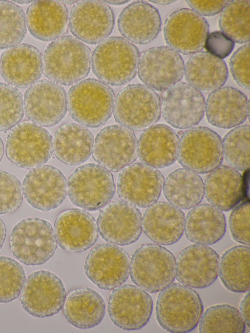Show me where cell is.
<instances>
[{
  "instance_id": "obj_1",
  "label": "cell",
  "mask_w": 250,
  "mask_h": 333,
  "mask_svg": "<svg viewBox=\"0 0 250 333\" xmlns=\"http://www.w3.org/2000/svg\"><path fill=\"white\" fill-rule=\"evenodd\" d=\"M91 51L84 42L71 36H63L51 42L43 58V72L50 81L71 85L88 75Z\"/></svg>"
},
{
  "instance_id": "obj_2",
  "label": "cell",
  "mask_w": 250,
  "mask_h": 333,
  "mask_svg": "<svg viewBox=\"0 0 250 333\" xmlns=\"http://www.w3.org/2000/svg\"><path fill=\"white\" fill-rule=\"evenodd\" d=\"M140 56L138 47L124 38H106L98 43L91 55L93 72L108 85H124L135 77Z\"/></svg>"
},
{
  "instance_id": "obj_3",
  "label": "cell",
  "mask_w": 250,
  "mask_h": 333,
  "mask_svg": "<svg viewBox=\"0 0 250 333\" xmlns=\"http://www.w3.org/2000/svg\"><path fill=\"white\" fill-rule=\"evenodd\" d=\"M203 312L202 301L191 288L172 283L159 294L156 317L159 324L170 333L192 331L199 324Z\"/></svg>"
},
{
  "instance_id": "obj_4",
  "label": "cell",
  "mask_w": 250,
  "mask_h": 333,
  "mask_svg": "<svg viewBox=\"0 0 250 333\" xmlns=\"http://www.w3.org/2000/svg\"><path fill=\"white\" fill-rule=\"evenodd\" d=\"M114 100V91L109 85L88 78L69 89L67 109L71 118L81 125L97 128L105 125L111 117Z\"/></svg>"
},
{
  "instance_id": "obj_5",
  "label": "cell",
  "mask_w": 250,
  "mask_h": 333,
  "mask_svg": "<svg viewBox=\"0 0 250 333\" xmlns=\"http://www.w3.org/2000/svg\"><path fill=\"white\" fill-rule=\"evenodd\" d=\"M132 282L150 293L162 291L176 278L172 253L157 244L141 245L132 253L129 265Z\"/></svg>"
},
{
  "instance_id": "obj_6",
  "label": "cell",
  "mask_w": 250,
  "mask_h": 333,
  "mask_svg": "<svg viewBox=\"0 0 250 333\" xmlns=\"http://www.w3.org/2000/svg\"><path fill=\"white\" fill-rule=\"evenodd\" d=\"M13 255L27 266L42 265L54 255L57 242L51 224L38 218H27L18 222L9 237Z\"/></svg>"
},
{
  "instance_id": "obj_7",
  "label": "cell",
  "mask_w": 250,
  "mask_h": 333,
  "mask_svg": "<svg viewBox=\"0 0 250 333\" xmlns=\"http://www.w3.org/2000/svg\"><path fill=\"white\" fill-rule=\"evenodd\" d=\"M115 120L133 131L152 126L161 115V100L150 87L140 83L127 85L117 94L113 110Z\"/></svg>"
},
{
  "instance_id": "obj_8",
  "label": "cell",
  "mask_w": 250,
  "mask_h": 333,
  "mask_svg": "<svg viewBox=\"0 0 250 333\" xmlns=\"http://www.w3.org/2000/svg\"><path fill=\"white\" fill-rule=\"evenodd\" d=\"M67 194L75 206L86 210L103 208L115 193L113 176L100 165L89 163L76 168L67 183Z\"/></svg>"
},
{
  "instance_id": "obj_9",
  "label": "cell",
  "mask_w": 250,
  "mask_h": 333,
  "mask_svg": "<svg viewBox=\"0 0 250 333\" xmlns=\"http://www.w3.org/2000/svg\"><path fill=\"white\" fill-rule=\"evenodd\" d=\"M5 153L7 159L19 167L40 166L52 156V136L43 127L24 121L14 126L8 135Z\"/></svg>"
},
{
  "instance_id": "obj_10",
  "label": "cell",
  "mask_w": 250,
  "mask_h": 333,
  "mask_svg": "<svg viewBox=\"0 0 250 333\" xmlns=\"http://www.w3.org/2000/svg\"><path fill=\"white\" fill-rule=\"evenodd\" d=\"M223 157L222 139L208 127L200 126L188 128L179 140V163L197 173L214 170L220 166Z\"/></svg>"
},
{
  "instance_id": "obj_11",
  "label": "cell",
  "mask_w": 250,
  "mask_h": 333,
  "mask_svg": "<svg viewBox=\"0 0 250 333\" xmlns=\"http://www.w3.org/2000/svg\"><path fill=\"white\" fill-rule=\"evenodd\" d=\"M23 309L30 315L44 318L58 313L66 296L62 280L45 270L34 271L26 279L20 294Z\"/></svg>"
},
{
  "instance_id": "obj_12",
  "label": "cell",
  "mask_w": 250,
  "mask_h": 333,
  "mask_svg": "<svg viewBox=\"0 0 250 333\" xmlns=\"http://www.w3.org/2000/svg\"><path fill=\"white\" fill-rule=\"evenodd\" d=\"M150 294L134 285H122L113 289L108 302V312L115 326L124 330H140L149 322L153 310Z\"/></svg>"
},
{
  "instance_id": "obj_13",
  "label": "cell",
  "mask_w": 250,
  "mask_h": 333,
  "mask_svg": "<svg viewBox=\"0 0 250 333\" xmlns=\"http://www.w3.org/2000/svg\"><path fill=\"white\" fill-rule=\"evenodd\" d=\"M129 257L122 248L111 244H99L86 257L87 277L101 289L111 290L123 285L129 275Z\"/></svg>"
},
{
  "instance_id": "obj_14",
  "label": "cell",
  "mask_w": 250,
  "mask_h": 333,
  "mask_svg": "<svg viewBox=\"0 0 250 333\" xmlns=\"http://www.w3.org/2000/svg\"><path fill=\"white\" fill-rule=\"evenodd\" d=\"M164 183V177L159 170L138 162L121 170L117 180V192L122 201L146 208L157 201Z\"/></svg>"
},
{
  "instance_id": "obj_15",
  "label": "cell",
  "mask_w": 250,
  "mask_h": 333,
  "mask_svg": "<svg viewBox=\"0 0 250 333\" xmlns=\"http://www.w3.org/2000/svg\"><path fill=\"white\" fill-rule=\"evenodd\" d=\"M92 153L93 159L100 166L110 171H120L137 158L136 137L131 130L123 126H107L97 135Z\"/></svg>"
},
{
  "instance_id": "obj_16",
  "label": "cell",
  "mask_w": 250,
  "mask_h": 333,
  "mask_svg": "<svg viewBox=\"0 0 250 333\" xmlns=\"http://www.w3.org/2000/svg\"><path fill=\"white\" fill-rule=\"evenodd\" d=\"M23 107L27 118L42 126L59 124L67 112V96L61 85L47 80L31 85L24 95Z\"/></svg>"
},
{
  "instance_id": "obj_17",
  "label": "cell",
  "mask_w": 250,
  "mask_h": 333,
  "mask_svg": "<svg viewBox=\"0 0 250 333\" xmlns=\"http://www.w3.org/2000/svg\"><path fill=\"white\" fill-rule=\"evenodd\" d=\"M96 223L102 238L109 244L118 246L134 243L143 230L140 210L122 200H116L105 206Z\"/></svg>"
},
{
  "instance_id": "obj_18",
  "label": "cell",
  "mask_w": 250,
  "mask_h": 333,
  "mask_svg": "<svg viewBox=\"0 0 250 333\" xmlns=\"http://www.w3.org/2000/svg\"><path fill=\"white\" fill-rule=\"evenodd\" d=\"M24 197L33 208L42 211L58 208L65 199L67 182L62 172L49 165L32 168L22 182Z\"/></svg>"
},
{
  "instance_id": "obj_19",
  "label": "cell",
  "mask_w": 250,
  "mask_h": 333,
  "mask_svg": "<svg viewBox=\"0 0 250 333\" xmlns=\"http://www.w3.org/2000/svg\"><path fill=\"white\" fill-rule=\"evenodd\" d=\"M184 72L183 58L168 46L153 47L140 56L139 78L146 85L155 90L165 91L179 82Z\"/></svg>"
},
{
  "instance_id": "obj_20",
  "label": "cell",
  "mask_w": 250,
  "mask_h": 333,
  "mask_svg": "<svg viewBox=\"0 0 250 333\" xmlns=\"http://www.w3.org/2000/svg\"><path fill=\"white\" fill-rule=\"evenodd\" d=\"M205 100L202 93L184 82H178L164 93L161 114L172 127L180 129L198 125L205 112Z\"/></svg>"
},
{
  "instance_id": "obj_21",
  "label": "cell",
  "mask_w": 250,
  "mask_h": 333,
  "mask_svg": "<svg viewBox=\"0 0 250 333\" xmlns=\"http://www.w3.org/2000/svg\"><path fill=\"white\" fill-rule=\"evenodd\" d=\"M209 32L207 20L188 8L172 13L166 19L163 28L165 40L168 47L184 55L201 51Z\"/></svg>"
},
{
  "instance_id": "obj_22",
  "label": "cell",
  "mask_w": 250,
  "mask_h": 333,
  "mask_svg": "<svg viewBox=\"0 0 250 333\" xmlns=\"http://www.w3.org/2000/svg\"><path fill=\"white\" fill-rule=\"evenodd\" d=\"M115 23L111 7L100 0H83L72 7L69 18L72 34L83 42L99 43L112 33Z\"/></svg>"
},
{
  "instance_id": "obj_23",
  "label": "cell",
  "mask_w": 250,
  "mask_h": 333,
  "mask_svg": "<svg viewBox=\"0 0 250 333\" xmlns=\"http://www.w3.org/2000/svg\"><path fill=\"white\" fill-rule=\"evenodd\" d=\"M219 261V256L210 247L190 245L177 256L176 279L180 283L192 288H207L218 277Z\"/></svg>"
},
{
  "instance_id": "obj_24",
  "label": "cell",
  "mask_w": 250,
  "mask_h": 333,
  "mask_svg": "<svg viewBox=\"0 0 250 333\" xmlns=\"http://www.w3.org/2000/svg\"><path fill=\"white\" fill-rule=\"evenodd\" d=\"M54 231L59 247L71 252H80L91 248L96 242L99 232L94 217L79 208L61 213L55 221Z\"/></svg>"
},
{
  "instance_id": "obj_25",
  "label": "cell",
  "mask_w": 250,
  "mask_h": 333,
  "mask_svg": "<svg viewBox=\"0 0 250 333\" xmlns=\"http://www.w3.org/2000/svg\"><path fill=\"white\" fill-rule=\"evenodd\" d=\"M0 72L9 84L21 88L30 86L42 74V54L28 43H21L10 48L1 55Z\"/></svg>"
},
{
  "instance_id": "obj_26",
  "label": "cell",
  "mask_w": 250,
  "mask_h": 333,
  "mask_svg": "<svg viewBox=\"0 0 250 333\" xmlns=\"http://www.w3.org/2000/svg\"><path fill=\"white\" fill-rule=\"evenodd\" d=\"M208 122L221 128L240 125L249 115V101L239 90L225 86L212 91L205 103Z\"/></svg>"
},
{
  "instance_id": "obj_27",
  "label": "cell",
  "mask_w": 250,
  "mask_h": 333,
  "mask_svg": "<svg viewBox=\"0 0 250 333\" xmlns=\"http://www.w3.org/2000/svg\"><path fill=\"white\" fill-rule=\"evenodd\" d=\"M119 31L125 39L137 44H147L159 34L160 14L155 7L145 1L133 2L121 12L117 21Z\"/></svg>"
},
{
  "instance_id": "obj_28",
  "label": "cell",
  "mask_w": 250,
  "mask_h": 333,
  "mask_svg": "<svg viewBox=\"0 0 250 333\" xmlns=\"http://www.w3.org/2000/svg\"><path fill=\"white\" fill-rule=\"evenodd\" d=\"M185 216L180 208L166 202H158L148 207L142 217V229L154 243L170 245L182 236Z\"/></svg>"
},
{
  "instance_id": "obj_29",
  "label": "cell",
  "mask_w": 250,
  "mask_h": 333,
  "mask_svg": "<svg viewBox=\"0 0 250 333\" xmlns=\"http://www.w3.org/2000/svg\"><path fill=\"white\" fill-rule=\"evenodd\" d=\"M179 137L170 127L154 125L141 133L137 141L139 159L156 168L172 164L177 158Z\"/></svg>"
},
{
  "instance_id": "obj_30",
  "label": "cell",
  "mask_w": 250,
  "mask_h": 333,
  "mask_svg": "<svg viewBox=\"0 0 250 333\" xmlns=\"http://www.w3.org/2000/svg\"><path fill=\"white\" fill-rule=\"evenodd\" d=\"M26 21L33 37L44 42L54 41L67 31L68 12L61 1L35 0L27 9Z\"/></svg>"
},
{
  "instance_id": "obj_31",
  "label": "cell",
  "mask_w": 250,
  "mask_h": 333,
  "mask_svg": "<svg viewBox=\"0 0 250 333\" xmlns=\"http://www.w3.org/2000/svg\"><path fill=\"white\" fill-rule=\"evenodd\" d=\"M62 308L68 322L81 329L96 327L102 322L105 313L104 299L97 291L88 287L70 291Z\"/></svg>"
},
{
  "instance_id": "obj_32",
  "label": "cell",
  "mask_w": 250,
  "mask_h": 333,
  "mask_svg": "<svg viewBox=\"0 0 250 333\" xmlns=\"http://www.w3.org/2000/svg\"><path fill=\"white\" fill-rule=\"evenodd\" d=\"M94 136L87 128L76 123H65L56 131L53 141L55 157L67 165L87 161L92 152Z\"/></svg>"
},
{
  "instance_id": "obj_33",
  "label": "cell",
  "mask_w": 250,
  "mask_h": 333,
  "mask_svg": "<svg viewBox=\"0 0 250 333\" xmlns=\"http://www.w3.org/2000/svg\"><path fill=\"white\" fill-rule=\"evenodd\" d=\"M226 222L223 212L211 204L192 208L185 218L186 236L194 244L211 245L224 236Z\"/></svg>"
},
{
  "instance_id": "obj_34",
  "label": "cell",
  "mask_w": 250,
  "mask_h": 333,
  "mask_svg": "<svg viewBox=\"0 0 250 333\" xmlns=\"http://www.w3.org/2000/svg\"><path fill=\"white\" fill-rule=\"evenodd\" d=\"M204 183V193L208 201L221 210L229 211L243 198V180L238 170L226 166L210 172Z\"/></svg>"
},
{
  "instance_id": "obj_35",
  "label": "cell",
  "mask_w": 250,
  "mask_h": 333,
  "mask_svg": "<svg viewBox=\"0 0 250 333\" xmlns=\"http://www.w3.org/2000/svg\"><path fill=\"white\" fill-rule=\"evenodd\" d=\"M184 74L189 84L204 92L221 88L228 77L226 62L207 51L193 55L186 63Z\"/></svg>"
},
{
  "instance_id": "obj_36",
  "label": "cell",
  "mask_w": 250,
  "mask_h": 333,
  "mask_svg": "<svg viewBox=\"0 0 250 333\" xmlns=\"http://www.w3.org/2000/svg\"><path fill=\"white\" fill-rule=\"evenodd\" d=\"M163 190L168 202L183 209L198 205L204 195L201 177L186 168H178L169 174L164 182Z\"/></svg>"
},
{
  "instance_id": "obj_37",
  "label": "cell",
  "mask_w": 250,
  "mask_h": 333,
  "mask_svg": "<svg viewBox=\"0 0 250 333\" xmlns=\"http://www.w3.org/2000/svg\"><path fill=\"white\" fill-rule=\"evenodd\" d=\"M249 246H237L227 250L219 261L220 279L229 290L242 293L250 290Z\"/></svg>"
},
{
  "instance_id": "obj_38",
  "label": "cell",
  "mask_w": 250,
  "mask_h": 333,
  "mask_svg": "<svg viewBox=\"0 0 250 333\" xmlns=\"http://www.w3.org/2000/svg\"><path fill=\"white\" fill-rule=\"evenodd\" d=\"M250 1L230 0L219 20L222 32L238 43L250 42Z\"/></svg>"
},
{
  "instance_id": "obj_39",
  "label": "cell",
  "mask_w": 250,
  "mask_h": 333,
  "mask_svg": "<svg viewBox=\"0 0 250 333\" xmlns=\"http://www.w3.org/2000/svg\"><path fill=\"white\" fill-rule=\"evenodd\" d=\"M200 333L245 332L246 324L238 310L228 304L212 306L207 309L199 321Z\"/></svg>"
},
{
  "instance_id": "obj_40",
  "label": "cell",
  "mask_w": 250,
  "mask_h": 333,
  "mask_svg": "<svg viewBox=\"0 0 250 333\" xmlns=\"http://www.w3.org/2000/svg\"><path fill=\"white\" fill-rule=\"evenodd\" d=\"M26 31V17L22 8L12 1L0 0V49L19 44Z\"/></svg>"
},
{
  "instance_id": "obj_41",
  "label": "cell",
  "mask_w": 250,
  "mask_h": 333,
  "mask_svg": "<svg viewBox=\"0 0 250 333\" xmlns=\"http://www.w3.org/2000/svg\"><path fill=\"white\" fill-rule=\"evenodd\" d=\"M250 126H237L229 131L222 142L223 157L228 165L237 170L250 167Z\"/></svg>"
},
{
  "instance_id": "obj_42",
  "label": "cell",
  "mask_w": 250,
  "mask_h": 333,
  "mask_svg": "<svg viewBox=\"0 0 250 333\" xmlns=\"http://www.w3.org/2000/svg\"><path fill=\"white\" fill-rule=\"evenodd\" d=\"M26 280L23 267L12 258L0 256V303L17 299Z\"/></svg>"
},
{
  "instance_id": "obj_43",
  "label": "cell",
  "mask_w": 250,
  "mask_h": 333,
  "mask_svg": "<svg viewBox=\"0 0 250 333\" xmlns=\"http://www.w3.org/2000/svg\"><path fill=\"white\" fill-rule=\"evenodd\" d=\"M23 96L16 87L0 82V131L8 130L23 117Z\"/></svg>"
},
{
  "instance_id": "obj_44",
  "label": "cell",
  "mask_w": 250,
  "mask_h": 333,
  "mask_svg": "<svg viewBox=\"0 0 250 333\" xmlns=\"http://www.w3.org/2000/svg\"><path fill=\"white\" fill-rule=\"evenodd\" d=\"M23 195L19 179L8 172L0 170V214L17 210L22 203Z\"/></svg>"
},
{
  "instance_id": "obj_45",
  "label": "cell",
  "mask_w": 250,
  "mask_h": 333,
  "mask_svg": "<svg viewBox=\"0 0 250 333\" xmlns=\"http://www.w3.org/2000/svg\"><path fill=\"white\" fill-rule=\"evenodd\" d=\"M250 203L243 202L234 208L229 219V226L234 240L250 246Z\"/></svg>"
},
{
  "instance_id": "obj_46",
  "label": "cell",
  "mask_w": 250,
  "mask_h": 333,
  "mask_svg": "<svg viewBox=\"0 0 250 333\" xmlns=\"http://www.w3.org/2000/svg\"><path fill=\"white\" fill-rule=\"evenodd\" d=\"M250 43L238 48L232 55L229 67L234 80L242 88L250 90Z\"/></svg>"
},
{
  "instance_id": "obj_47",
  "label": "cell",
  "mask_w": 250,
  "mask_h": 333,
  "mask_svg": "<svg viewBox=\"0 0 250 333\" xmlns=\"http://www.w3.org/2000/svg\"><path fill=\"white\" fill-rule=\"evenodd\" d=\"M234 44V42L223 32L216 31L208 35L204 46L207 52L222 59L230 55Z\"/></svg>"
},
{
  "instance_id": "obj_48",
  "label": "cell",
  "mask_w": 250,
  "mask_h": 333,
  "mask_svg": "<svg viewBox=\"0 0 250 333\" xmlns=\"http://www.w3.org/2000/svg\"><path fill=\"white\" fill-rule=\"evenodd\" d=\"M190 7L199 15L210 17L220 13L230 0H187Z\"/></svg>"
},
{
  "instance_id": "obj_49",
  "label": "cell",
  "mask_w": 250,
  "mask_h": 333,
  "mask_svg": "<svg viewBox=\"0 0 250 333\" xmlns=\"http://www.w3.org/2000/svg\"><path fill=\"white\" fill-rule=\"evenodd\" d=\"M240 313L244 320L245 324L250 328V293L249 291L240 303Z\"/></svg>"
},
{
  "instance_id": "obj_50",
  "label": "cell",
  "mask_w": 250,
  "mask_h": 333,
  "mask_svg": "<svg viewBox=\"0 0 250 333\" xmlns=\"http://www.w3.org/2000/svg\"><path fill=\"white\" fill-rule=\"evenodd\" d=\"M6 229L5 224L0 219V250L1 249L6 238Z\"/></svg>"
},
{
  "instance_id": "obj_51",
  "label": "cell",
  "mask_w": 250,
  "mask_h": 333,
  "mask_svg": "<svg viewBox=\"0 0 250 333\" xmlns=\"http://www.w3.org/2000/svg\"><path fill=\"white\" fill-rule=\"evenodd\" d=\"M103 2L106 4H109L113 5H122L128 2L129 0H103Z\"/></svg>"
},
{
  "instance_id": "obj_52",
  "label": "cell",
  "mask_w": 250,
  "mask_h": 333,
  "mask_svg": "<svg viewBox=\"0 0 250 333\" xmlns=\"http://www.w3.org/2000/svg\"><path fill=\"white\" fill-rule=\"evenodd\" d=\"M149 1L158 5H168L176 2V0H149Z\"/></svg>"
},
{
  "instance_id": "obj_53",
  "label": "cell",
  "mask_w": 250,
  "mask_h": 333,
  "mask_svg": "<svg viewBox=\"0 0 250 333\" xmlns=\"http://www.w3.org/2000/svg\"><path fill=\"white\" fill-rule=\"evenodd\" d=\"M4 146L3 144V142L1 138H0V162L1 161L3 155L4 154Z\"/></svg>"
},
{
  "instance_id": "obj_54",
  "label": "cell",
  "mask_w": 250,
  "mask_h": 333,
  "mask_svg": "<svg viewBox=\"0 0 250 333\" xmlns=\"http://www.w3.org/2000/svg\"><path fill=\"white\" fill-rule=\"evenodd\" d=\"M13 1L16 2H17V3H21V4H24V3H26V4H27V3H30V2H32V1H31V0H29V1H28V0H22V1H21V0H14Z\"/></svg>"
},
{
  "instance_id": "obj_55",
  "label": "cell",
  "mask_w": 250,
  "mask_h": 333,
  "mask_svg": "<svg viewBox=\"0 0 250 333\" xmlns=\"http://www.w3.org/2000/svg\"><path fill=\"white\" fill-rule=\"evenodd\" d=\"M61 1L63 2L62 3L63 4L66 3V4H72V3L77 2L78 1H77V0H62Z\"/></svg>"
}]
</instances>
